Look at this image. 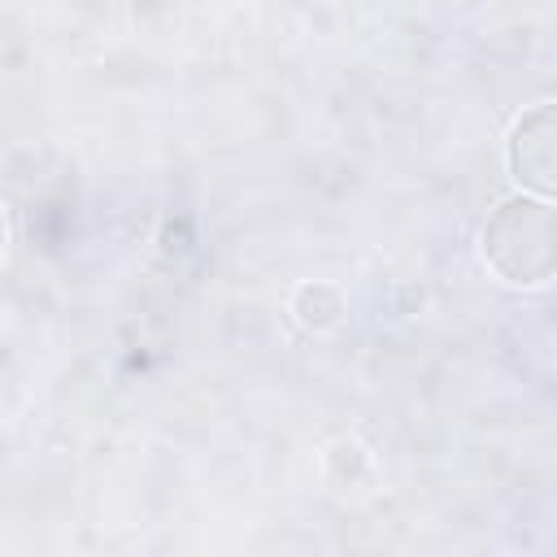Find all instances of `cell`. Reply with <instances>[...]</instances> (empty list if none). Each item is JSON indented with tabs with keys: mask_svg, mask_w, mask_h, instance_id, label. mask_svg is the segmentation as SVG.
<instances>
[{
	"mask_svg": "<svg viewBox=\"0 0 557 557\" xmlns=\"http://www.w3.org/2000/svg\"><path fill=\"white\" fill-rule=\"evenodd\" d=\"M483 261L513 287H540L557 278V200L509 196L483 222Z\"/></svg>",
	"mask_w": 557,
	"mask_h": 557,
	"instance_id": "1",
	"label": "cell"
},
{
	"mask_svg": "<svg viewBox=\"0 0 557 557\" xmlns=\"http://www.w3.org/2000/svg\"><path fill=\"white\" fill-rule=\"evenodd\" d=\"M505 161L522 191L557 200V100L531 104L527 113L513 117L505 139Z\"/></svg>",
	"mask_w": 557,
	"mask_h": 557,
	"instance_id": "2",
	"label": "cell"
},
{
	"mask_svg": "<svg viewBox=\"0 0 557 557\" xmlns=\"http://www.w3.org/2000/svg\"><path fill=\"white\" fill-rule=\"evenodd\" d=\"M339 313H344V296H339L335 287H326V283H305V287L296 292V318H300L305 326L326 331V326L339 322Z\"/></svg>",
	"mask_w": 557,
	"mask_h": 557,
	"instance_id": "3",
	"label": "cell"
}]
</instances>
